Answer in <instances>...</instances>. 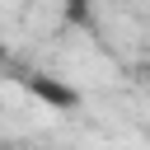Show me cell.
Listing matches in <instances>:
<instances>
[{
	"mask_svg": "<svg viewBox=\"0 0 150 150\" xmlns=\"http://www.w3.org/2000/svg\"><path fill=\"white\" fill-rule=\"evenodd\" d=\"M66 5H80V0H66Z\"/></svg>",
	"mask_w": 150,
	"mask_h": 150,
	"instance_id": "cell-1",
	"label": "cell"
}]
</instances>
